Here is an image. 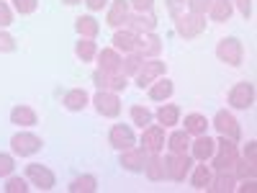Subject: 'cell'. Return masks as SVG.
<instances>
[{
	"instance_id": "6da1fadb",
	"label": "cell",
	"mask_w": 257,
	"mask_h": 193,
	"mask_svg": "<svg viewBox=\"0 0 257 193\" xmlns=\"http://www.w3.org/2000/svg\"><path fill=\"white\" fill-rule=\"evenodd\" d=\"M237 160H239L237 142L229 139V137H221V139L216 142L213 155H211V167H213V170H231Z\"/></svg>"
},
{
	"instance_id": "7a4b0ae2",
	"label": "cell",
	"mask_w": 257,
	"mask_h": 193,
	"mask_svg": "<svg viewBox=\"0 0 257 193\" xmlns=\"http://www.w3.org/2000/svg\"><path fill=\"white\" fill-rule=\"evenodd\" d=\"M173 21H175V31L183 39H196L206 31V16H198V13L180 11L178 16H173Z\"/></svg>"
},
{
	"instance_id": "3957f363",
	"label": "cell",
	"mask_w": 257,
	"mask_h": 193,
	"mask_svg": "<svg viewBox=\"0 0 257 193\" xmlns=\"http://www.w3.org/2000/svg\"><path fill=\"white\" fill-rule=\"evenodd\" d=\"M216 57H219V62L229 64V67H239V64L244 62V47H242V41L237 36L221 39L219 44H216Z\"/></svg>"
},
{
	"instance_id": "277c9868",
	"label": "cell",
	"mask_w": 257,
	"mask_h": 193,
	"mask_svg": "<svg viewBox=\"0 0 257 193\" xmlns=\"http://www.w3.org/2000/svg\"><path fill=\"white\" fill-rule=\"evenodd\" d=\"M165 72H167V62H162V59L155 57V59H144L134 77H137V85L144 90V88H149V85H152L157 77H162Z\"/></svg>"
},
{
	"instance_id": "5b68a950",
	"label": "cell",
	"mask_w": 257,
	"mask_h": 193,
	"mask_svg": "<svg viewBox=\"0 0 257 193\" xmlns=\"http://www.w3.org/2000/svg\"><path fill=\"white\" fill-rule=\"evenodd\" d=\"M41 147H44L41 137H36L31 132H21V134H16L11 139V149H13V155H18V157H31V155L39 152Z\"/></svg>"
},
{
	"instance_id": "8992f818",
	"label": "cell",
	"mask_w": 257,
	"mask_h": 193,
	"mask_svg": "<svg viewBox=\"0 0 257 193\" xmlns=\"http://www.w3.org/2000/svg\"><path fill=\"white\" fill-rule=\"evenodd\" d=\"M190 165H193V157L185 152V155H167L165 157V173L170 180L175 183H183L185 175L190 173Z\"/></svg>"
},
{
	"instance_id": "52a82bcc",
	"label": "cell",
	"mask_w": 257,
	"mask_h": 193,
	"mask_svg": "<svg viewBox=\"0 0 257 193\" xmlns=\"http://www.w3.org/2000/svg\"><path fill=\"white\" fill-rule=\"evenodd\" d=\"M93 106H95V111L105 119H116L121 114V101L113 90H98L93 95Z\"/></svg>"
},
{
	"instance_id": "ba28073f",
	"label": "cell",
	"mask_w": 257,
	"mask_h": 193,
	"mask_svg": "<svg viewBox=\"0 0 257 193\" xmlns=\"http://www.w3.org/2000/svg\"><path fill=\"white\" fill-rule=\"evenodd\" d=\"M226 101H229L231 109H242V111H244V109H252V103H254V85L247 82V80L237 82V85L229 90Z\"/></svg>"
},
{
	"instance_id": "9c48e42d",
	"label": "cell",
	"mask_w": 257,
	"mask_h": 193,
	"mask_svg": "<svg viewBox=\"0 0 257 193\" xmlns=\"http://www.w3.org/2000/svg\"><path fill=\"white\" fill-rule=\"evenodd\" d=\"M26 180H31L39 190H52V188L57 185L54 173H52L47 165H41V162H31V165H26Z\"/></svg>"
},
{
	"instance_id": "30bf717a",
	"label": "cell",
	"mask_w": 257,
	"mask_h": 193,
	"mask_svg": "<svg viewBox=\"0 0 257 193\" xmlns=\"http://www.w3.org/2000/svg\"><path fill=\"white\" fill-rule=\"evenodd\" d=\"M213 129H216V132L221 134V137H229V139H234L237 142L239 137H242V129H239V121L234 119L229 111H219L216 116H213Z\"/></svg>"
},
{
	"instance_id": "8fae6325",
	"label": "cell",
	"mask_w": 257,
	"mask_h": 193,
	"mask_svg": "<svg viewBox=\"0 0 257 193\" xmlns=\"http://www.w3.org/2000/svg\"><path fill=\"white\" fill-rule=\"evenodd\" d=\"M142 149L149 155L162 152L165 149V126H152L149 124L147 129H142Z\"/></svg>"
},
{
	"instance_id": "7c38bea8",
	"label": "cell",
	"mask_w": 257,
	"mask_h": 193,
	"mask_svg": "<svg viewBox=\"0 0 257 193\" xmlns=\"http://www.w3.org/2000/svg\"><path fill=\"white\" fill-rule=\"evenodd\" d=\"M144 162H147V152L142 147H128V149H121V157H118V165L128 173H142L144 170Z\"/></svg>"
},
{
	"instance_id": "4fadbf2b",
	"label": "cell",
	"mask_w": 257,
	"mask_h": 193,
	"mask_svg": "<svg viewBox=\"0 0 257 193\" xmlns=\"http://www.w3.org/2000/svg\"><path fill=\"white\" fill-rule=\"evenodd\" d=\"M108 142L113 149H128V147H134L137 144V137H134V129L132 126H126V124H116L111 126V132H108Z\"/></svg>"
},
{
	"instance_id": "5bb4252c",
	"label": "cell",
	"mask_w": 257,
	"mask_h": 193,
	"mask_svg": "<svg viewBox=\"0 0 257 193\" xmlns=\"http://www.w3.org/2000/svg\"><path fill=\"white\" fill-rule=\"evenodd\" d=\"M162 52V39L152 31V34H139L137 39V54L142 59H155Z\"/></svg>"
},
{
	"instance_id": "9a60e30c",
	"label": "cell",
	"mask_w": 257,
	"mask_h": 193,
	"mask_svg": "<svg viewBox=\"0 0 257 193\" xmlns=\"http://www.w3.org/2000/svg\"><path fill=\"white\" fill-rule=\"evenodd\" d=\"M128 11H132L128 0H111L108 13H105V24H108L111 29H121L126 24V18H128Z\"/></svg>"
},
{
	"instance_id": "2e32d148",
	"label": "cell",
	"mask_w": 257,
	"mask_h": 193,
	"mask_svg": "<svg viewBox=\"0 0 257 193\" xmlns=\"http://www.w3.org/2000/svg\"><path fill=\"white\" fill-rule=\"evenodd\" d=\"M126 29L134 31V34H152L157 29V18L152 13H128L126 18Z\"/></svg>"
},
{
	"instance_id": "e0dca14e",
	"label": "cell",
	"mask_w": 257,
	"mask_h": 193,
	"mask_svg": "<svg viewBox=\"0 0 257 193\" xmlns=\"http://www.w3.org/2000/svg\"><path fill=\"white\" fill-rule=\"evenodd\" d=\"M213 149H216V139H211L208 134H201L196 137V142H190V157L198 162H208Z\"/></svg>"
},
{
	"instance_id": "ac0fdd59",
	"label": "cell",
	"mask_w": 257,
	"mask_h": 193,
	"mask_svg": "<svg viewBox=\"0 0 257 193\" xmlns=\"http://www.w3.org/2000/svg\"><path fill=\"white\" fill-rule=\"evenodd\" d=\"M95 59H98V70H103V72H108V75H113V72H121V52H116L113 47H108V49H100L98 54H95Z\"/></svg>"
},
{
	"instance_id": "d6986e66",
	"label": "cell",
	"mask_w": 257,
	"mask_h": 193,
	"mask_svg": "<svg viewBox=\"0 0 257 193\" xmlns=\"http://www.w3.org/2000/svg\"><path fill=\"white\" fill-rule=\"evenodd\" d=\"M234 183H237V178H234L231 170H216V175L211 178V183H208L206 190H213V193H231L234 188H237Z\"/></svg>"
},
{
	"instance_id": "ffe728a7",
	"label": "cell",
	"mask_w": 257,
	"mask_h": 193,
	"mask_svg": "<svg viewBox=\"0 0 257 193\" xmlns=\"http://www.w3.org/2000/svg\"><path fill=\"white\" fill-rule=\"evenodd\" d=\"M137 39H139V34H134V31L116 29V34H113V49L123 52V54H132V52H137Z\"/></svg>"
},
{
	"instance_id": "44dd1931",
	"label": "cell",
	"mask_w": 257,
	"mask_h": 193,
	"mask_svg": "<svg viewBox=\"0 0 257 193\" xmlns=\"http://www.w3.org/2000/svg\"><path fill=\"white\" fill-rule=\"evenodd\" d=\"M142 173H144L149 180H155V183H157V180H165V178H167V173H165V157H160V152L149 155Z\"/></svg>"
},
{
	"instance_id": "7402d4cb",
	"label": "cell",
	"mask_w": 257,
	"mask_h": 193,
	"mask_svg": "<svg viewBox=\"0 0 257 193\" xmlns=\"http://www.w3.org/2000/svg\"><path fill=\"white\" fill-rule=\"evenodd\" d=\"M88 103H90V95L85 93L82 88H72V90L64 93V98H62V106L67 111H82Z\"/></svg>"
},
{
	"instance_id": "603a6c76",
	"label": "cell",
	"mask_w": 257,
	"mask_h": 193,
	"mask_svg": "<svg viewBox=\"0 0 257 193\" xmlns=\"http://www.w3.org/2000/svg\"><path fill=\"white\" fill-rule=\"evenodd\" d=\"M167 149H170V155H185L190 149V134L185 132V129L173 132L167 137Z\"/></svg>"
},
{
	"instance_id": "cb8c5ba5",
	"label": "cell",
	"mask_w": 257,
	"mask_h": 193,
	"mask_svg": "<svg viewBox=\"0 0 257 193\" xmlns=\"http://www.w3.org/2000/svg\"><path fill=\"white\" fill-rule=\"evenodd\" d=\"M234 13V6L231 0H211V8H208V16L213 24H226Z\"/></svg>"
},
{
	"instance_id": "d4e9b609",
	"label": "cell",
	"mask_w": 257,
	"mask_h": 193,
	"mask_svg": "<svg viewBox=\"0 0 257 193\" xmlns=\"http://www.w3.org/2000/svg\"><path fill=\"white\" fill-rule=\"evenodd\" d=\"M173 93H175V85H173V80H167L165 75L157 77L152 85H149V98H152V101H167Z\"/></svg>"
},
{
	"instance_id": "484cf974",
	"label": "cell",
	"mask_w": 257,
	"mask_h": 193,
	"mask_svg": "<svg viewBox=\"0 0 257 193\" xmlns=\"http://www.w3.org/2000/svg\"><path fill=\"white\" fill-rule=\"evenodd\" d=\"M36 111L31 109V106H16V109L11 111V124H16V126H36Z\"/></svg>"
},
{
	"instance_id": "4316f807",
	"label": "cell",
	"mask_w": 257,
	"mask_h": 193,
	"mask_svg": "<svg viewBox=\"0 0 257 193\" xmlns=\"http://www.w3.org/2000/svg\"><path fill=\"white\" fill-rule=\"evenodd\" d=\"M75 31L82 39H95L100 34V24L93 16H80V18H75Z\"/></svg>"
},
{
	"instance_id": "83f0119b",
	"label": "cell",
	"mask_w": 257,
	"mask_h": 193,
	"mask_svg": "<svg viewBox=\"0 0 257 193\" xmlns=\"http://www.w3.org/2000/svg\"><path fill=\"white\" fill-rule=\"evenodd\" d=\"M208 126H211V121H208L203 114H188V116H185V132H188L190 137H201V134H206V132H208Z\"/></svg>"
},
{
	"instance_id": "f1b7e54d",
	"label": "cell",
	"mask_w": 257,
	"mask_h": 193,
	"mask_svg": "<svg viewBox=\"0 0 257 193\" xmlns=\"http://www.w3.org/2000/svg\"><path fill=\"white\" fill-rule=\"evenodd\" d=\"M211 178H213V167H211V165H206V162H201L196 170H193L190 183H193V188H196V190H206V188H208V183H211Z\"/></svg>"
},
{
	"instance_id": "f546056e",
	"label": "cell",
	"mask_w": 257,
	"mask_h": 193,
	"mask_svg": "<svg viewBox=\"0 0 257 193\" xmlns=\"http://www.w3.org/2000/svg\"><path fill=\"white\" fill-rule=\"evenodd\" d=\"M75 54H77V59H80L82 64H85V62H93L95 54H98L95 39H82V36H80V41L75 44Z\"/></svg>"
},
{
	"instance_id": "4dcf8cb0",
	"label": "cell",
	"mask_w": 257,
	"mask_h": 193,
	"mask_svg": "<svg viewBox=\"0 0 257 193\" xmlns=\"http://www.w3.org/2000/svg\"><path fill=\"white\" fill-rule=\"evenodd\" d=\"M157 121L162 124V126H175L178 121H180V109L175 103H165L162 109L157 111Z\"/></svg>"
},
{
	"instance_id": "1f68e13d",
	"label": "cell",
	"mask_w": 257,
	"mask_h": 193,
	"mask_svg": "<svg viewBox=\"0 0 257 193\" xmlns=\"http://www.w3.org/2000/svg\"><path fill=\"white\" fill-rule=\"evenodd\" d=\"M70 190L72 193H93V190H98V178L95 175H80L70 183Z\"/></svg>"
},
{
	"instance_id": "d6a6232c",
	"label": "cell",
	"mask_w": 257,
	"mask_h": 193,
	"mask_svg": "<svg viewBox=\"0 0 257 193\" xmlns=\"http://www.w3.org/2000/svg\"><path fill=\"white\" fill-rule=\"evenodd\" d=\"M128 114H132V121L139 126V129H147L149 124H152V111H149V109H144V106H132V111H128Z\"/></svg>"
},
{
	"instance_id": "836d02e7",
	"label": "cell",
	"mask_w": 257,
	"mask_h": 193,
	"mask_svg": "<svg viewBox=\"0 0 257 193\" xmlns=\"http://www.w3.org/2000/svg\"><path fill=\"white\" fill-rule=\"evenodd\" d=\"M142 62H144V59H142V57H139L137 52L126 54V57L121 59V72H123L126 77H128V75H137V70L142 67Z\"/></svg>"
},
{
	"instance_id": "e575fe53",
	"label": "cell",
	"mask_w": 257,
	"mask_h": 193,
	"mask_svg": "<svg viewBox=\"0 0 257 193\" xmlns=\"http://www.w3.org/2000/svg\"><path fill=\"white\" fill-rule=\"evenodd\" d=\"M16 13L21 16H31L36 8H39V0H13V6H11Z\"/></svg>"
},
{
	"instance_id": "d590c367",
	"label": "cell",
	"mask_w": 257,
	"mask_h": 193,
	"mask_svg": "<svg viewBox=\"0 0 257 193\" xmlns=\"http://www.w3.org/2000/svg\"><path fill=\"white\" fill-rule=\"evenodd\" d=\"M11 52H16V39L6 29H0V54H11Z\"/></svg>"
},
{
	"instance_id": "8d00e7d4",
	"label": "cell",
	"mask_w": 257,
	"mask_h": 193,
	"mask_svg": "<svg viewBox=\"0 0 257 193\" xmlns=\"http://www.w3.org/2000/svg\"><path fill=\"white\" fill-rule=\"evenodd\" d=\"M29 185L24 178H16V175H8V183H6V193H26Z\"/></svg>"
},
{
	"instance_id": "74e56055",
	"label": "cell",
	"mask_w": 257,
	"mask_h": 193,
	"mask_svg": "<svg viewBox=\"0 0 257 193\" xmlns=\"http://www.w3.org/2000/svg\"><path fill=\"white\" fill-rule=\"evenodd\" d=\"M13 170H16V160L6 152H0V178H8L13 175Z\"/></svg>"
},
{
	"instance_id": "f35d334b",
	"label": "cell",
	"mask_w": 257,
	"mask_h": 193,
	"mask_svg": "<svg viewBox=\"0 0 257 193\" xmlns=\"http://www.w3.org/2000/svg\"><path fill=\"white\" fill-rule=\"evenodd\" d=\"M93 82H95L98 90H111V75L103 72V70H95L93 72Z\"/></svg>"
},
{
	"instance_id": "ab89813d",
	"label": "cell",
	"mask_w": 257,
	"mask_h": 193,
	"mask_svg": "<svg viewBox=\"0 0 257 193\" xmlns=\"http://www.w3.org/2000/svg\"><path fill=\"white\" fill-rule=\"evenodd\" d=\"M11 24H13V8L0 0V29H8Z\"/></svg>"
},
{
	"instance_id": "60d3db41",
	"label": "cell",
	"mask_w": 257,
	"mask_h": 193,
	"mask_svg": "<svg viewBox=\"0 0 257 193\" xmlns=\"http://www.w3.org/2000/svg\"><path fill=\"white\" fill-rule=\"evenodd\" d=\"M208 8H211V0H188V11H190V13L206 16Z\"/></svg>"
},
{
	"instance_id": "b9f144b4",
	"label": "cell",
	"mask_w": 257,
	"mask_h": 193,
	"mask_svg": "<svg viewBox=\"0 0 257 193\" xmlns=\"http://www.w3.org/2000/svg\"><path fill=\"white\" fill-rule=\"evenodd\" d=\"M128 6H132L137 13H152L155 0H128Z\"/></svg>"
},
{
	"instance_id": "7bdbcfd3",
	"label": "cell",
	"mask_w": 257,
	"mask_h": 193,
	"mask_svg": "<svg viewBox=\"0 0 257 193\" xmlns=\"http://www.w3.org/2000/svg\"><path fill=\"white\" fill-rule=\"evenodd\" d=\"M231 6L242 13V18H252V0H231Z\"/></svg>"
},
{
	"instance_id": "ee69618b",
	"label": "cell",
	"mask_w": 257,
	"mask_h": 193,
	"mask_svg": "<svg viewBox=\"0 0 257 193\" xmlns=\"http://www.w3.org/2000/svg\"><path fill=\"white\" fill-rule=\"evenodd\" d=\"M242 160H247V162H254V165H257V142H247Z\"/></svg>"
},
{
	"instance_id": "f6af8a7d",
	"label": "cell",
	"mask_w": 257,
	"mask_h": 193,
	"mask_svg": "<svg viewBox=\"0 0 257 193\" xmlns=\"http://www.w3.org/2000/svg\"><path fill=\"white\" fill-rule=\"evenodd\" d=\"M111 0H85V6H88V11L90 13H98V11H103L105 6H108Z\"/></svg>"
},
{
	"instance_id": "bcb514c9",
	"label": "cell",
	"mask_w": 257,
	"mask_h": 193,
	"mask_svg": "<svg viewBox=\"0 0 257 193\" xmlns=\"http://www.w3.org/2000/svg\"><path fill=\"white\" fill-rule=\"evenodd\" d=\"M234 190H239V193H254L257 190V183H254V178H247V180H242L239 188H234Z\"/></svg>"
},
{
	"instance_id": "7dc6e473",
	"label": "cell",
	"mask_w": 257,
	"mask_h": 193,
	"mask_svg": "<svg viewBox=\"0 0 257 193\" xmlns=\"http://www.w3.org/2000/svg\"><path fill=\"white\" fill-rule=\"evenodd\" d=\"M62 3H64V6H77L80 0H62Z\"/></svg>"
}]
</instances>
